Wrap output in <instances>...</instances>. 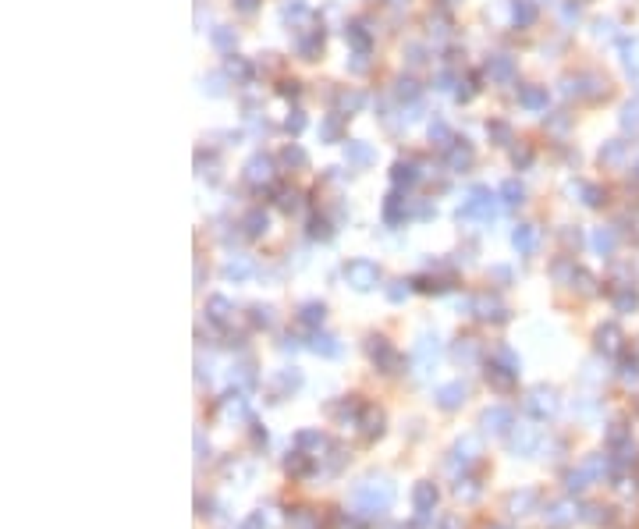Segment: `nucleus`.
Wrapping results in <instances>:
<instances>
[{
	"label": "nucleus",
	"mask_w": 639,
	"mask_h": 529,
	"mask_svg": "<svg viewBox=\"0 0 639 529\" xmlns=\"http://www.w3.org/2000/svg\"><path fill=\"white\" fill-rule=\"evenodd\" d=\"M394 501V487L387 480H369L355 490V508L362 515H384Z\"/></svg>",
	"instance_id": "f257e3e1"
},
{
	"label": "nucleus",
	"mask_w": 639,
	"mask_h": 529,
	"mask_svg": "<svg viewBox=\"0 0 639 529\" xmlns=\"http://www.w3.org/2000/svg\"><path fill=\"white\" fill-rule=\"evenodd\" d=\"M345 277H348V284H355L359 291H366V288L377 284V267L359 259V263H348V267H345Z\"/></svg>",
	"instance_id": "f03ea898"
},
{
	"label": "nucleus",
	"mask_w": 639,
	"mask_h": 529,
	"mask_svg": "<svg viewBox=\"0 0 639 529\" xmlns=\"http://www.w3.org/2000/svg\"><path fill=\"white\" fill-rule=\"evenodd\" d=\"M558 408V401H554V394L547 391V387H537V391H529V398H525V412H532L537 419H547L551 412Z\"/></svg>",
	"instance_id": "7ed1b4c3"
},
{
	"label": "nucleus",
	"mask_w": 639,
	"mask_h": 529,
	"mask_svg": "<svg viewBox=\"0 0 639 529\" xmlns=\"http://www.w3.org/2000/svg\"><path fill=\"white\" fill-rule=\"evenodd\" d=\"M508 444L518 455H532V451H537V444H540V430L537 427H515L511 437H508Z\"/></svg>",
	"instance_id": "20e7f679"
},
{
	"label": "nucleus",
	"mask_w": 639,
	"mask_h": 529,
	"mask_svg": "<svg viewBox=\"0 0 639 529\" xmlns=\"http://www.w3.org/2000/svg\"><path fill=\"white\" fill-rule=\"evenodd\" d=\"M483 427H487L490 434H508V430L515 427V415H511V408L494 405V408H487V412H483Z\"/></svg>",
	"instance_id": "39448f33"
},
{
	"label": "nucleus",
	"mask_w": 639,
	"mask_h": 529,
	"mask_svg": "<svg viewBox=\"0 0 639 529\" xmlns=\"http://www.w3.org/2000/svg\"><path fill=\"white\" fill-rule=\"evenodd\" d=\"M544 522H547L551 529H565V525H572V522H575V511H572V504H568V501H554V504H547V508H544Z\"/></svg>",
	"instance_id": "423d86ee"
},
{
	"label": "nucleus",
	"mask_w": 639,
	"mask_h": 529,
	"mask_svg": "<svg viewBox=\"0 0 639 529\" xmlns=\"http://www.w3.org/2000/svg\"><path fill=\"white\" fill-rule=\"evenodd\" d=\"M412 508H415V515H430V511L437 508V487H434V483H415V490H412Z\"/></svg>",
	"instance_id": "0eeeda50"
},
{
	"label": "nucleus",
	"mask_w": 639,
	"mask_h": 529,
	"mask_svg": "<svg viewBox=\"0 0 639 529\" xmlns=\"http://www.w3.org/2000/svg\"><path fill=\"white\" fill-rule=\"evenodd\" d=\"M369 355H373V362H380V366H384V373H394L398 355H394V348H391L384 338H373V345H369Z\"/></svg>",
	"instance_id": "6e6552de"
},
{
	"label": "nucleus",
	"mask_w": 639,
	"mask_h": 529,
	"mask_svg": "<svg viewBox=\"0 0 639 529\" xmlns=\"http://www.w3.org/2000/svg\"><path fill=\"white\" fill-rule=\"evenodd\" d=\"M451 455H455V458H451V469L462 462V472H465V469L476 462V455H479V444H476L472 437H465V441H458V444H455V451H451Z\"/></svg>",
	"instance_id": "1a4fd4ad"
},
{
	"label": "nucleus",
	"mask_w": 639,
	"mask_h": 529,
	"mask_svg": "<svg viewBox=\"0 0 639 529\" xmlns=\"http://www.w3.org/2000/svg\"><path fill=\"white\" fill-rule=\"evenodd\" d=\"M465 401V387L462 384H444L441 391H437V405L441 408H458Z\"/></svg>",
	"instance_id": "9d476101"
},
{
	"label": "nucleus",
	"mask_w": 639,
	"mask_h": 529,
	"mask_svg": "<svg viewBox=\"0 0 639 529\" xmlns=\"http://www.w3.org/2000/svg\"><path fill=\"white\" fill-rule=\"evenodd\" d=\"M288 525H291V529H316V518H312V511H305V508H291V511H288Z\"/></svg>",
	"instance_id": "9b49d317"
},
{
	"label": "nucleus",
	"mask_w": 639,
	"mask_h": 529,
	"mask_svg": "<svg viewBox=\"0 0 639 529\" xmlns=\"http://www.w3.org/2000/svg\"><path fill=\"white\" fill-rule=\"evenodd\" d=\"M529 504H537V494H532V490H522V494H511V497H508V508H511L515 515H522L518 508H529Z\"/></svg>",
	"instance_id": "f8f14e48"
},
{
	"label": "nucleus",
	"mask_w": 639,
	"mask_h": 529,
	"mask_svg": "<svg viewBox=\"0 0 639 529\" xmlns=\"http://www.w3.org/2000/svg\"><path fill=\"white\" fill-rule=\"evenodd\" d=\"M455 494H458V497H465V501H476V497H479V483H476V480H458Z\"/></svg>",
	"instance_id": "ddd939ff"
},
{
	"label": "nucleus",
	"mask_w": 639,
	"mask_h": 529,
	"mask_svg": "<svg viewBox=\"0 0 639 529\" xmlns=\"http://www.w3.org/2000/svg\"><path fill=\"white\" fill-rule=\"evenodd\" d=\"M312 352H324V355H338V345H334V338H327V334H324V338L316 334V338H312Z\"/></svg>",
	"instance_id": "4468645a"
},
{
	"label": "nucleus",
	"mask_w": 639,
	"mask_h": 529,
	"mask_svg": "<svg viewBox=\"0 0 639 529\" xmlns=\"http://www.w3.org/2000/svg\"><path fill=\"white\" fill-rule=\"evenodd\" d=\"M238 529H266V515H263V511H252V515H249Z\"/></svg>",
	"instance_id": "2eb2a0df"
},
{
	"label": "nucleus",
	"mask_w": 639,
	"mask_h": 529,
	"mask_svg": "<svg viewBox=\"0 0 639 529\" xmlns=\"http://www.w3.org/2000/svg\"><path fill=\"white\" fill-rule=\"evenodd\" d=\"M302 320H305V324L324 320V305H305V309H302Z\"/></svg>",
	"instance_id": "dca6fc26"
},
{
	"label": "nucleus",
	"mask_w": 639,
	"mask_h": 529,
	"mask_svg": "<svg viewBox=\"0 0 639 529\" xmlns=\"http://www.w3.org/2000/svg\"><path fill=\"white\" fill-rule=\"evenodd\" d=\"M515 245H518L522 252H529V249H532V231H515Z\"/></svg>",
	"instance_id": "f3484780"
},
{
	"label": "nucleus",
	"mask_w": 639,
	"mask_h": 529,
	"mask_svg": "<svg viewBox=\"0 0 639 529\" xmlns=\"http://www.w3.org/2000/svg\"><path fill=\"white\" fill-rule=\"evenodd\" d=\"M441 529H462V522H458V518H444Z\"/></svg>",
	"instance_id": "a211bd4d"
},
{
	"label": "nucleus",
	"mask_w": 639,
	"mask_h": 529,
	"mask_svg": "<svg viewBox=\"0 0 639 529\" xmlns=\"http://www.w3.org/2000/svg\"><path fill=\"white\" fill-rule=\"evenodd\" d=\"M490 529H508V525H490Z\"/></svg>",
	"instance_id": "6ab92c4d"
}]
</instances>
